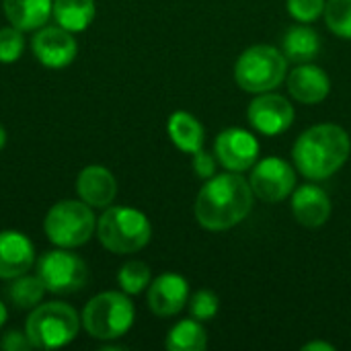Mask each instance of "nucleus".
Wrapping results in <instances>:
<instances>
[{
    "label": "nucleus",
    "instance_id": "nucleus-1",
    "mask_svg": "<svg viewBox=\"0 0 351 351\" xmlns=\"http://www.w3.org/2000/svg\"><path fill=\"white\" fill-rule=\"evenodd\" d=\"M253 208V189L241 173L214 175L197 193L195 218L208 230H228L243 222Z\"/></svg>",
    "mask_w": 351,
    "mask_h": 351
},
{
    "label": "nucleus",
    "instance_id": "nucleus-2",
    "mask_svg": "<svg viewBox=\"0 0 351 351\" xmlns=\"http://www.w3.org/2000/svg\"><path fill=\"white\" fill-rule=\"evenodd\" d=\"M351 140L335 123H321L306 130L294 144L292 156L296 169L308 179H327L350 158Z\"/></svg>",
    "mask_w": 351,
    "mask_h": 351
},
{
    "label": "nucleus",
    "instance_id": "nucleus-3",
    "mask_svg": "<svg viewBox=\"0 0 351 351\" xmlns=\"http://www.w3.org/2000/svg\"><path fill=\"white\" fill-rule=\"evenodd\" d=\"M97 237L107 251L128 255L150 243L152 226L144 212L128 206H113L105 208L97 220Z\"/></svg>",
    "mask_w": 351,
    "mask_h": 351
},
{
    "label": "nucleus",
    "instance_id": "nucleus-4",
    "mask_svg": "<svg viewBox=\"0 0 351 351\" xmlns=\"http://www.w3.org/2000/svg\"><path fill=\"white\" fill-rule=\"evenodd\" d=\"M80 329L78 313L66 302L37 304L25 323V333L35 350H56L72 343Z\"/></svg>",
    "mask_w": 351,
    "mask_h": 351
},
{
    "label": "nucleus",
    "instance_id": "nucleus-5",
    "mask_svg": "<svg viewBox=\"0 0 351 351\" xmlns=\"http://www.w3.org/2000/svg\"><path fill=\"white\" fill-rule=\"evenodd\" d=\"M134 304L125 292H101L82 311V327L93 339L111 341L125 335L134 325Z\"/></svg>",
    "mask_w": 351,
    "mask_h": 351
},
{
    "label": "nucleus",
    "instance_id": "nucleus-6",
    "mask_svg": "<svg viewBox=\"0 0 351 351\" xmlns=\"http://www.w3.org/2000/svg\"><path fill=\"white\" fill-rule=\"evenodd\" d=\"M97 230L93 208L82 199H64L49 208L43 220V232L56 247L76 249L90 241Z\"/></svg>",
    "mask_w": 351,
    "mask_h": 351
},
{
    "label": "nucleus",
    "instance_id": "nucleus-7",
    "mask_svg": "<svg viewBox=\"0 0 351 351\" xmlns=\"http://www.w3.org/2000/svg\"><path fill=\"white\" fill-rule=\"evenodd\" d=\"M288 60L274 45H253L241 53L234 66V80L247 93H269L286 78Z\"/></svg>",
    "mask_w": 351,
    "mask_h": 351
},
{
    "label": "nucleus",
    "instance_id": "nucleus-8",
    "mask_svg": "<svg viewBox=\"0 0 351 351\" xmlns=\"http://www.w3.org/2000/svg\"><path fill=\"white\" fill-rule=\"evenodd\" d=\"M37 276L51 294H74L88 282V267L84 259L68 249H53L37 259Z\"/></svg>",
    "mask_w": 351,
    "mask_h": 351
},
{
    "label": "nucleus",
    "instance_id": "nucleus-9",
    "mask_svg": "<svg viewBox=\"0 0 351 351\" xmlns=\"http://www.w3.org/2000/svg\"><path fill=\"white\" fill-rule=\"evenodd\" d=\"M249 183H251L253 193L259 199L278 204L294 191L296 173L286 160H282L278 156H269L255 165Z\"/></svg>",
    "mask_w": 351,
    "mask_h": 351
},
{
    "label": "nucleus",
    "instance_id": "nucleus-10",
    "mask_svg": "<svg viewBox=\"0 0 351 351\" xmlns=\"http://www.w3.org/2000/svg\"><path fill=\"white\" fill-rule=\"evenodd\" d=\"M35 58L45 66V68H66L74 62L78 53V43L70 31L64 27H41L37 29L33 41H31Z\"/></svg>",
    "mask_w": 351,
    "mask_h": 351
},
{
    "label": "nucleus",
    "instance_id": "nucleus-11",
    "mask_svg": "<svg viewBox=\"0 0 351 351\" xmlns=\"http://www.w3.org/2000/svg\"><path fill=\"white\" fill-rule=\"evenodd\" d=\"M214 150H216V158L224 169L243 173L255 165L259 156V142L251 132L241 128H230L216 138Z\"/></svg>",
    "mask_w": 351,
    "mask_h": 351
},
{
    "label": "nucleus",
    "instance_id": "nucleus-12",
    "mask_svg": "<svg viewBox=\"0 0 351 351\" xmlns=\"http://www.w3.org/2000/svg\"><path fill=\"white\" fill-rule=\"evenodd\" d=\"M247 117L257 132L265 136H278L292 125L294 107L282 95L263 93L249 105Z\"/></svg>",
    "mask_w": 351,
    "mask_h": 351
},
{
    "label": "nucleus",
    "instance_id": "nucleus-13",
    "mask_svg": "<svg viewBox=\"0 0 351 351\" xmlns=\"http://www.w3.org/2000/svg\"><path fill=\"white\" fill-rule=\"evenodd\" d=\"M189 300V284L179 274H162L148 286V306L156 317L179 315Z\"/></svg>",
    "mask_w": 351,
    "mask_h": 351
},
{
    "label": "nucleus",
    "instance_id": "nucleus-14",
    "mask_svg": "<svg viewBox=\"0 0 351 351\" xmlns=\"http://www.w3.org/2000/svg\"><path fill=\"white\" fill-rule=\"evenodd\" d=\"M35 263L33 243L16 230L0 232V280H14Z\"/></svg>",
    "mask_w": 351,
    "mask_h": 351
},
{
    "label": "nucleus",
    "instance_id": "nucleus-15",
    "mask_svg": "<svg viewBox=\"0 0 351 351\" xmlns=\"http://www.w3.org/2000/svg\"><path fill=\"white\" fill-rule=\"evenodd\" d=\"M76 193L90 208H109L117 195V181L107 167L88 165L76 177Z\"/></svg>",
    "mask_w": 351,
    "mask_h": 351
},
{
    "label": "nucleus",
    "instance_id": "nucleus-16",
    "mask_svg": "<svg viewBox=\"0 0 351 351\" xmlns=\"http://www.w3.org/2000/svg\"><path fill=\"white\" fill-rule=\"evenodd\" d=\"M292 212L296 220L306 228L323 226L331 216V199L317 185H302L294 191Z\"/></svg>",
    "mask_w": 351,
    "mask_h": 351
},
{
    "label": "nucleus",
    "instance_id": "nucleus-17",
    "mask_svg": "<svg viewBox=\"0 0 351 351\" xmlns=\"http://www.w3.org/2000/svg\"><path fill=\"white\" fill-rule=\"evenodd\" d=\"M288 88L296 101L315 105V103H321L329 95L331 82L323 68L313 66V64H300L296 70L290 72Z\"/></svg>",
    "mask_w": 351,
    "mask_h": 351
},
{
    "label": "nucleus",
    "instance_id": "nucleus-18",
    "mask_svg": "<svg viewBox=\"0 0 351 351\" xmlns=\"http://www.w3.org/2000/svg\"><path fill=\"white\" fill-rule=\"evenodd\" d=\"M8 23L21 31H37L51 16L53 0H2Z\"/></svg>",
    "mask_w": 351,
    "mask_h": 351
},
{
    "label": "nucleus",
    "instance_id": "nucleus-19",
    "mask_svg": "<svg viewBox=\"0 0 351 351\" xmlns=\"http://www.w3.org/2000/svg\"><path fill=\"white\" fill-rule=\"evenodd\" d=\"M51 14L60 27L70 33H78L90 27L97 14V6L95 0H53Z\"/></svg>",
    "mask_w": 351,
    "mask_h": 351
},
{
    "label": "nucleus",
    "instance_id": "nucleus-20",
    "mask_svg": "<svg viewBox=\"0 0 351 351\" xmlns=\"http://www.w3.org/2000/svg\"><path fill=\"white\" fill-rule=\"evenodd\" d=\"M169 138L173 140V144L183 150V152H197L204 146V128L202 123L187 111H175L169 117Z\"/></svg>",
    "mask_w": 351,
    "mask_h": 351
},
{
    "label": "nucleus",
    "instance_id": "nucleus-21",
    "mask_svg": "<svg viewBox=\"0 0 351 351\" xmlns=\"http://www.w3.org/2000/svg\"><path fill=\"white\" fill-rule=\"evenodd\" d=\"M282 49H284L286 60H292L296 64H306L319 53L321 41H319V35L311 27L296 25L284 35Z\"/></svg>",
    "mask_w": 351,
    "mask_h": 351
},
{
    "label": "nucleus",
    "instance_id": "nucleus-22",
    "mask_svg": "<svg viewBox=\"0 0 351 351\" xmlns=\"http://www.w3.org/2000/svg\"><path fill=\"white\" fill-rule=\"evenodd\" d=\"M208 346V333L197 319L179 321L167 335L165 348L169 351H202Z\"/></svg>",
    "mask_w": 351,
    "mask_h": 351
},
{
    "label": "nucleus",
    "instance_id": "nucleus-23",
    "mask_svg": "<svg viewBox=\"0 0 351 351\" xmlns=\"http://www.w3.org/2000/svg\"><path fill=\"white\" fill-rule=\"evenodd\" d=\"M45 292L47 290L39 280V276H27V274L10 280V286L6 288L10 302L19 308H35L37 304H41Z\"/></svg>",
    "mask_w": 351,
    "mask_h": 351
},
{
    "label": "nucleus",
    "instance_id": "nucleus-24",
    "mask_svg": "<svg viewBox=\"0 0 351 351\" xmlns=\"http://www.w3.org/2000/svg\"><path fill=\"white\" fill-rule=\"evenodd\" d=\"M117 282L121 286V292H125L128 296H136L150 286V267L142 261H128L119 269Z\"/></svg>",
    "mask_w": 351,
    "mask_h": 351
},
{
    "label": "nucleus",
    "instance_id": "nucleus-25",
    "mask_svg": "<svg viewBox=\"0 0 351 351\" xmlns=\"http://www.w3.org/2000/svg\"><path fill=\"white\" fill-rule=\"evenodd\" d=\"M325 21L335 35L351 39V0H329L325 4Z\"/></svg>",
    "mask_w": 351,
    "mask_h": 351
},
{
    "label": "nucleus",
    "instance_id": "nucleus-26",
    "mask_svg": "<svg viewBox=\"0 0 351 351\" xmlns=\"http://www.w3.org/2000/svg\"><path fill=\"white\" fill-rule=\"evenodd\" d=\"M25 51V37L23 31L16 27H2L0 29V64L16 62Z\"/></svg>",
    "mask_w": 351,
    "mask_h": 351
},
{
    "label": "nucleus",
    "instance_id": "nucleus-27",
    "mask_svg": "<svg viewBox=\"0 0 351 351\" xmlns=\"http://www.w3.org/2000/svg\"><path fill=\"white\" fill-rule=\"evenodd\" d=\"M189 313L197 321H212L218 315V296L210 290H199L189 300Z\"/></svg>",
    "mask_w": 351,
    "mask_h": 351
},
{
    "label": "nucleus",
    "instance_id": "nucleus-28",
    "mask_svg": "<svg viewBox=\"0 0 351 351\" xmlns=\"http://www.w3.org/2000/svg\"><path fill=\"white\" fill-rule=\"evenodd\" d=\"M288 10L300 23H313L325 12V0H288Z\"/></svg>",
    "mask_w": 351,
    "mask_h": 351
},
{
    "label": "nucleus",
    "instance_id": "nucleus-29",
    "mask_svg": "<svg viewBox=\"0 0 351 351\" xmlns=\"http://www.w3.org/2000/svg\"><path fill=\"white\" fill-rule=\"evenodd\" d=\"M193 171L199 179H212L216 175V158L206 150L193 152Z\"/></svg>",
    "mask_w": 351,
    "mask_h": 351
},
{
    "label": "nucleus",
    "instance_id": "nucleus-30",
    "mask_svg": "<svg viewBox=\"0 0 351 351\" xmlns=\"http://www.w3.org/2000/svg\"><path fill=\"white\" fill-rule=\"evenodd\" d=\"M0 348L4 351H25L31 350V341L27 337V333H21V331H8L2 341H0Z\"/></svg>",
    "mask_w": 351,
    "mask_h": 351
},
{
    "label": "nucleus",
    "instance_id": "nucleus-31",
    "mask_svg": "<svg viewBox=\"0 0 351 351\" xmlns=\"http://www.w3.org/2000/svg\"><path fill=\"white\" fill-rule=\"evenodd\" d=\"M304 351H317V350H323V351H333V346H329V343H323V341H313V343H306Z\"/></svg>",
    "mask_w": 351,
    "mask_h": 351
},
{
    "label": "nucleus",
    "instance_id": "nucleus-32",
    "mask_svg": "<svg viewBox=\"0 0 351 351\" xmlns=\"http://www.w3.org/2000/svg\"><path fill=\"white\" fill-rule=\"evenodd\" d=\"M6 319H8V311H6V306H4V304L0 302V327H2L4 323H6Z\"/></svg>",
    "mask_w": 351,
    "mask_h": 351
},
{
    "label": "nucleus",
    "instance_id": "nucleus-33",
    "mask_svg": "<svg viewBox=\"0 0 351 351\" xmlns=\"http://www.w3.org/2000/svg\"><path fill=\"white\" fill-rule=\"evenodd\" d=\"M4 146H6V130L0 125V150H2Z\"/></svg>",
    "mask_w": 351,
    "mask_h": 351
}]
</instances>
